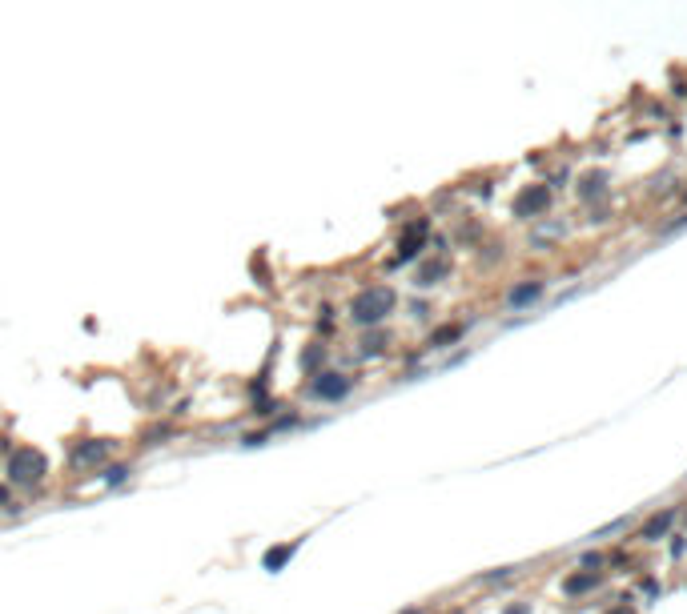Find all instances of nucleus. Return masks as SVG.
Wrapping results in <instances>:
<instances>
[{"label":"nucleus","instance_id":"ddd939ff","mask_svg":"<svg viewBox=\"0 0 687 614\" xmlns=\"http://www.w3.org/2000/svg\"><path fill=\"white\" fill-rule=\"evenodd\" d=\"M507 614H531V606L526 602H514V606H507Z\"/></svg>","mask_w":687,"mask_h":614},{"label":"nucleus","instance_id":"6e6552de","mask_svg":"<svg viewBox=\"0 0 687 614\" xmlns=\"http://www.w3.org/2000/svg\"><path fill=\"white\" fill-rule=\"evenodd\" d=\"M671 522H675V510H663V514H655V518L647 522V526H643V534H639V538H647V542L663 538V534L671 530Z\"/></svg>","mask_w":687,"mask_h":614},{"label":"nucleus","instance_id":"f8f14e48","mask_svg":"<svg viewBox=\"0 0 687 614\" xmlns=\"http://www.w3.org/2000/svg\"><path fill=\"white\" fill-rule=\"evenodd\" d=\"M129 474H133L129 466H109V470H105V482H109V486H121V482H125Z\"/></svg>","mask_w":687,"mask_h":614},{"label":"nucleus","instance_id":"423d86ee","mask_svg":"<svg viewBox=\"0 0 687 614\" xmlns=\"http://www.w3.org/2000/svg\"><path fill=\"white\" fill-rule=\"evenodd\" d=\"M105 450H109L105 442H76L73 450H69V462H73V466H88V462H100Z\"/></svg>","mask_w":687,"mask_h":614},{"label":"nucleus","instance_id":"7ed1b4c3","mask_svg":"<svg viewBox=\"0 0 687 614\" xmlns=\"http://www.w3.org/2000/svg\"><path fill=\"white\" fill-rule=\"evenodd\" d=\"M354 381L346 378V373H318V378L310 381L313 398H322V402H342L346 393H350Z\"/></svg>","mask_w":687,"mask_h":614},{"label":"nucleus","instance_id":"20e7f679","mask_svg":"<svg viewBox=\"0 0 687 614\" xmlns=\"http://www.w3.org/2000/svg\"><path fill=\"white\" fill-rule=\"evenodd\" d=\"M426 229H430L426 221H414L410 229H406V237L398 241V265H402V261H414V257H418V249H422V241H426Z\"/></svg>","mask_w":687,"mask_h":614},{"label":"nucleus","instance_id":"4468645a","mask_svg":"<svg viewBox=\"0 0 687 614\" xmlns=\"http://www.w3.org/2000/svg\"><path fill=\"white\" fill-rule=\"evenodd\" d=\"M607 614H631V606H615V610H607Z\"/></svg>","mask_w":687,"mask_h":614},{"label":"nucleus","instance_id":"39448f33","mask_svg":"<svg viewBox=\"0 0 687 614\" xmlns=\"http://www.w3.org/2000/svg\"><path fill=\"white\" fill-rule=\"evenodd\" d=\"M294 554H298V542H277V546H270V550L262 554V570L277 574V570H282V566H286Z\"/></svg>","mask_w":687,"mask_h":614},{"label":"nucleus","instance_id":"9d476101","mask_svg":"<svg viewBox=\"0 0 687 614\" xmlns=\"http://www.w3.org/2000/svg\"><path fill=\"white\" fill-rule=\"evenodd\" d=\"M595 582H599V574H595V570H587V574L567 578V582H562V590H567V594H583V590H591Z\"/></svg>","mask_w":687,"mask_h":614},{"label":"nucleus","instance_id":"0eeeda50","mask_svg":"<svg viewBox=\"0 0 687 614\" xmlns=\"http://www.w3.org/2000/svg\"><path fill=\"white\" fill-rule=\"evenodd\" d=\"M547 205H550V193L538 185V189H526V193L519 197V205H514V209H519V217H526V213H543Z\"/></svg>","mask_w":687,"mask_h":614},{"label":"nucleus","instance_id":"f03ea898","mask_svg":"<svg viewBox=\"0 0 687 614\" xmlns=\"http://www.w3.org/2000/svg\"><path fill=\"white\" fill-rule=\"evenodd\" d=\"M4 470H8V482H16V486H40L45 474H49V462L33 446H16L8 454V462H4Z\"/></svg>","mask_w":687,"mask_h":614},{"label":"nucleus","instance_id":"f257e3e1","mask_svg":"<svg viewBox=\"0 0 687 614\" xmlns=\"http://www.w3.org/2000/svg\"><path fill=\"white\" fill-rule=\"evenodd\" d=\"M394 306H398L394 289H390V285H374V289H362V294L350 301V318L358 321V325H378Z\"/></svg>","mask_w":687,"mask_h":614},{"label":"nucleus","instance_id":"1a4fd4ad","mask_svg":"<svg viewBox=\"0 0 687 614\" xmlns=\"http://www.w3.org/2000/svg\"><path fill=\"white\" fill-rule=\"evenodd\" d=\"M538 294H543V282H526V285H514V289H511V306H526V301H535Z\"/></svg>","mask_w":687,"mask_h":614},{"label":"nucleus","instance_id":"9b49d317","mask_svg":"<svg viewBox=\"0 0 687 614\" xmlns=\"http://www.w3.org/2000/svg\"><path fill=\"white\" fill-rule=\"evenodd\" d=\"M458 333H463L458 325H446V330H438L434 337H430V345H434V349H442L446 342H458Z\"/></svg>","mask_w":687,"mask_h":614},{"label":"nucleus","instance_id":"2eb2a0df","mask_svg":"<svg viewBox=\"0 0 687 614\" xmlns=\"http://www.w3.org/2000/svg\"><path fill=\"white\" fill-rule=\"evenodd\" d=\"M406 614H418V610H406Z\"/></svg>","mask_w":687,"mask_h":614}]
</instances>
